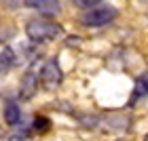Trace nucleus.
<instances>
[{
	"label": "nucleus",
	"instance_id": "obj_11",
	"mask_svg": "<svg viewBox=\"0 0 148 141\" xmlns=\"http://www.w3.org/2000/svg\"><path fill=\"white\" fill-rule=\"evenodd\" d=\"M144 141H148V135H146V137H144Z\"/></svg>",
	"mask_w": 148,
	"mask_h": 141
},
{
	"label": "nucleus",
	"instance_id": "obj_9",
	"mask_svg": "<svg viewBox=\"0 0 148 141\" xmlns=\"http://www.w3.org/2000/svg\"><path fill=\"white\" fill-rule=\"evenodd\" d=\"M49 126H51L49 118H45V116H36V120H34V129H36V131L45 133V131H49Z\"/></svg>",
	"mask_w": 148,
	"mask_h": 141
},
{
	"label": "nucleus",
	"instance_id": "obj_3",
	"mask_svg": "<svg viewBox=\"0 0 148 141\" xmlns=\"http://www.w3.org/2000/svg\"><path fill=\"white\" fill-rule=\"evenodd\" d=\"M62 68H59V63L55 59H49L45 65H42V72H40V82L45 84V89H57L59 84H62Z\"/></svg>",
	"mask_w": 148,
	"mask_h": 141
},
{
	"label": "nucleus",
	"instance_id": "obj_7",
	"mask_svg": "<svg viewBox=\"0 0 148 141\" xmlns=\"http://www.w3.org/2000/svg\"><path fill=\"white\" fill-rule=\"evenodd\" d=\"M13 61H15V59H13V51L6 49L4 53H0V74H6V72H9L11 65H13Z\"/></svg>",
	"mask_w": 148,
	"mask_h": 141
},
{
	"label": "nucleus",
	"instance_id": "obj_8",
	"mask_svg": "<svg viewBox=\"0 0 148 141\" xmlns=\"http://www.w3.org/2000/svg\"><path fill=\"white\" fill-rule=\"evenodd\" d=\"M148 95V76H142L136 82V93H133V101H136L138 97H144Z\"/></svg>",
	"mask_w": 148,
	"mask_h": 141
},
{
	"label": "nucleus",
	"instance_id": "obj_1",
	"mask_svg": "<svg viewBox=\"0 0 148 141\" xmlns=\"http://www.w3.org/2000/svg\"><path fill=\"white\" fill-rule=\"evenodd\" d=\"M25 34L32 42H49L62 34V25L51 19H32L25 25Z\"/></svg>",
	"mask_w": 148,
	"mask_h": 141
},
{
	"label": "nucleus",
	"instance_id": "obj_5",
	"mask_svg": "<svg viewBox=\"0 0 148 141\" xmlns=\"http://www.w3.org/2000/svg\"><path fill=\"white\" fill-rule=\"evenodd\" d=\"M36 91H38V78H36V74L28 72L21 78V91H19V95H21V99H32Z\"/></svg>",
	"mask_w": 148,
	"mask_h": 141
},
{
	"label": "nucleus",
	"instance_id": "obj_4",
	"mask_svg": "<svg viewBox=\"0 0 148 141\" xmlns=\"http://www.w3.org/2000/svg\"><path fill=\"white\" fill-rule=\"evenodd\" d=\"M23 4L28 6V9H34V11H40L42 15H57L59 11H62V6H59V0H23Z\"/></svg>",
	"mask_w": 148,
	"mask_h": 141
},
{
	"label": "nucleus",
	"instance_id": "obj_6",
	"mask_svg": "<svg viewBox=\"0 0 148 141\" xmlns=\"http://www.w3.org/2000/svg\"><path fill=\"white\" fill-rule=\"evenodd\" d=\"M19 120H21V110H19V105L15 101H9L4 105V122L15 126V124H19Z\"/></svg>",
	"mask_w": 148,
	"mask_h": 141
},
{
	"label": "nucleus",
	"instance_id": "obj_10",
	"mask_svg": "<svg viewBox=\"0 0 148 141\" xmlns=\"http://www.w3.org/2000/svg\"><path fill=\"white\" fill-rule=\"evenodd\" d=\"M74 4H78V6H85V9H89V6H95L97 2H102V0H72Z\"/></svg>",
	"mask_w": 148,
	"mask_h": 141
},
{
	"label": "nucleus",
	"instance_id": "obj_2",
	"mask_svg": "<svg viewBox=\"0 0 148 141\" xmlns=\"http://www.w3.org/2000/svg\"><path fill=\"white\" fill-rule=\"evenodd\" d=\"M116 17V9L110 4H102V6H93L80 17V23L87 25V28H102V25H108L112 19Z\"/></svg>",
	"mask_w": 148,
	"mask_h": 141
}]
</instances>
